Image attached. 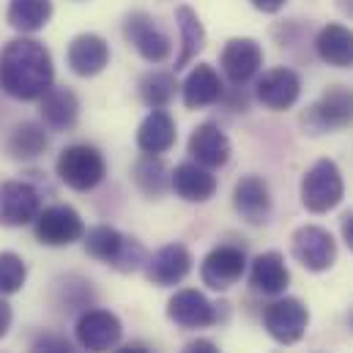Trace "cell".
Instances as JSON below:
<instances>
[{
  "label": "cell",
  "mask_w": 353,
  "mask_h": 353,
  "mask_svg": "<svg viewBox=\"0 0 353 353\" xmlns=\"http://www.w3.org/2000/svg\"><path fill=\"white\" fill-rule=\"evenodd\" d=\"M137 90H140V99H143L145 107L165 110L176 99V90H178L176 74H170V72H148L140 80Z\"/></svg>",
  "instance_id": "cell-30"
},
{
  "label": "cell",
  "mask_w": 353,
  "mask_h": 353,
  "mask_svg": "<svg viewBox=\"0 0 353 353\" xmlns=\"http://www.w3.org/2000/svg\"><path fill=\"white\" fill-rule=\"evenodd\" d=\"M178 140V132H176V121L168 110H151L140 129H137V148L148 157H162L168 154Z\"/></svg>",
  "instance_id": "cell-22"
},
{
  "label": "cell",
  "mask_w": 353,
  "mask_h": 353,
  "mask_svg": "<svg viewBox=\"0 0 353 353\" xmlns=\"http://www.w3.org/2000/svg\"><path fill=\"white\" fill-rule=\"evenodd\" d=\"M176 25H178V33H181V50H178V58H176V72H181L205 47V28H203V22H200V17H197V11L192 6H178Z\"/></svg>",
  "instance_id": "cell-27"
},
{
  "label": "cell",
  "mask_w": 353,
  "mask_h": 353,
  "mask_svg": "<svg viewBox=\"0 0 353 353\" xmlns=\"http://www.w3.org/2000/svg\"><path fill=\"white\" fill-rule=\"evenodd\" d=\"M337 8H340L345 17H351L353 19V0H337Z\"/></svg>",
  "instance_id": "cell-38"
},
{
  "label": "cell",
  "mask_w": 353,
  "mask_h": 353,
  "mask_svg": "<svg viewBox=\"0 0 353 353\" xmlns=\"http://www.w3.org/2000/svg\"><path fill=\"white\" fill-rule=\"evenodd\" d=\"M28 265L17 252H0V296H14L25 288Z\"/></svg>",
  "instance_id": "cell-31"
},
{
  "label": "cell",
  "mask_w": 353,
  "mask_h": 353,
  "mask_svg": "<svg viewBox=\"0 0 353 353\" xmlns=\"http://www.w3.org/2000/svg\"><path fill=\"white\" fill-rule=\"evenodd\" d=\"M315 52L323 63H329L334 69L353 66V30L340 22L323 25L315 36Z\"/></svg>",
  "instance_id": "cell-25"
},
{
  "label": "cell",
  "mask_w": 353,
  "mask_h": 353,
  "mask_svg": "<svg viewBox=\"0 0 353 353\" xmlns=\"http://www.w3.org/2000/svg\"><path fill=\"white\" fill-rule=\"evenodd\" d=\"M219 66L233 88H244L263 69V47L250 36L230 39L219 52Z\"/></svg>",
  "instance_id": "cell-11"
},
{
  "label": "cell",
  "mask_w": 353,
  "mask_h": 353,
  "mask_svg": "<svg viewBox=\"0 0 353 353\" xmlns=\"http://www.w3.org/2000/svg\"><path fill=\"white\" fill-rule=\"evenodd\" d=\"M11 321H14V310H11V304L0 296V337H6V334H8Z\"/></svg>",
  "instance_id": "cell-35"
},
{
  "label": "cell",
  "mask_w": 353,
  "mask_h": 353,
  "mask_svg": "<svg viewBox=\"0 0 353 353\" xmlns=\"http://www.w3.org/2000/svg\"><path fill=\"white\" fill-rule=\"evenodd\" d=\"M55 173H58V178L69 189H74V192H90V189H96L104 181V176H107V162H104V154L96 145L74 143V145H66L58 154Z\"/></svg>",
  "instance_id": "cell-4"
},
{
  "label": "cell",
  "mask_w": 353,
  "mask_h": 353,
  "mask_svg": "<svg viewBox=\"0 0 353 353\" xmlns=\"http://www.w3.org/2000/svg\"><path fill=\"white\" fill-rule=\"evenodd\" d=\"M244 274H247V252L241 247H233V244L214 247L203 258V263H200V279H203V285L211 288V290H216V293H225L233 285H239Z\"/></svg>",
  "instance_id": "cell-10"
},
{
  "label": "cell",
  "mask_w": 353,
  "mask_h": 353,
  "mask_svg": "<svg viewBox=\"0 0 353 353\" xmlns=\"http://www.w3.org/2000/svg\"><path fill=\"white\" fill-rule=\"evenodd\" d=\"M181 99H183L186 110H203V107H211V104L222 101L225 99V85H222L219 72L211 63H197L181 85Z\"/></svg>",
  "instance_id": "cell-20"
},
{
  "label": "cell",
  "mask_w": 353,
  "mask_h": 353,
  "mask_svg": "<svg viewBox=\"0 0 353 353\" xmlns=\"http://www.w3.org/2000/svg\"><path fill=\"white\" fill-rule=\"evenodd\" d=\"M50 148V137H47V126L36 123V121H22L11 129L8 140H6V154L14 162H33L39 159L44 151Z\"/></svg>",
  "instance_id": "cell-26"
},
{
  "label": "cell",
  "mask_w": 353,
  "mask_h": 353,
  "mask_svg": "<svg viewBox=\"0 0 353 353\" xmlns=\"http://www.w3.org/2000/svg\"><path fill=\"white\" fill-rule=\"evenodd\" d=\"M6 19L19 33H39L52 19V0H11Z\"/></svg>",
  "instance_id": "cell-28"
},
{
  "label": "cell",
  "mask_w": 353,
  "mask_h": 353,
  "mask_svg": "<svg viewBox=\"0 0 353 353\" xmlns=\"http://www.w3.org/2000/svg\"><path fill=\"white\" fill-rule=\"evenodd\" d=\"M192 252L183 247V244H168L162 250H157L145 265V279L157 288H176L178 282H183L192 271Z\"/></svg>",
  "instance_id": "cell-17"
},
{
  "label": "cell",
  "mask_w": 353,
  "mask_h": 353,
  "mask_svg": "<svg viewBox=\"0 0 353 353\" xmlns=\"http://www.w3.org/2000/svg\"><path fill=\"white\" fill-rule=\"evenodd\" d=\"M39 115L52 132H72L80 121V99L72 88H50L39 99Z\"/></svg>",
  "instance_id": "cell-21"
},
{
  "label": "cell",
  "mask_w": 353,
  "mask_h": 353,
  "mask_svg": "<svg viewBox=\"0 0 353 353\" xmlns=\"http://www.w3.org/2000/svg\"><path fill=\"white\" fill-rule=\"evenodd\" d=\"M55 83L50 50L36 39H11L0 50V88L17 101H39Z\"/></svg>",
  "instance_id": "cell-1"
},
{
  "label": "cell",
  "mask_w": 353,
  "mask_h": 353,
  "mask_svg": "<svg viewBox=\"0 0 353 353\" xmlns=\"http://www.w3.org/2000/svg\"><path fill=\"white\" fill-rule=\"evenodd\" d=\"M310 326V310L301 299L282 296L263 310V329L279 345H296Z\"/></svg>",
  "instance_id": "cell-6"
},
{
  "label": "cell",
  "mask_w": 353,
  "mask_h": 353,
  "mask_svg": "<svg viewBox=\"0 0 353 353\" xmlns=\"http://www.w3.org/2000/svg\"><path fill=\"white\" fill-rule=\"evenodd\" d=\"M170 189L186 203H208L216 194V178L197 162H181L170 176Z\"/></svg>",
  "instance_id": "cell-23"
},
{
  "label": "cell",
  "mask_w": 353,
  "mask_h": 353,
  "mask_svg": "<svg viewBox=\"0 0 353 353\" xmlns=\"http://www.w3.org/2000/svg\"><path fill=\"white\" fill-rule=\"evenodd\" d=\"M250 285H252L255 293L282 296L288 290V285H290V271H288L282 252L271 250V252L258 255L250 265Z\"/></svg>",
  "instance_id": "cell-24"
},
{
  "label": "cell",
  "mask_w": 353,
  "mask_h": 353,
  "mask_svg": "<svg viewBox=\"0 0 353 353\" xmlns=\"http://www.w3.org/2000/svg\"><path fill=\"white\" fill-rule=\"evenodd\" d=\"M112 353H151V351H145V348H140V345H126V348H118V351H112Z\"/></svg>",
  "instance_id": "cell-39"
},
{
  "label": "cell",
  "mask_w": 353,
  "mask_h": 353,
  "mask_svg": "<svg viewBox=\"0 0 353 353\" xmlns=\"http://www.w3.org/2000/svg\"><path fill=\"white\" fill-rule=\"evenodd\" d=\"M258 11H263V14H276V11H282L285 8V3L288 0H250Z\"/></svg>",
  "instance_id": "cell-36"
},
{
  "label": "cell",
  "mask_w": 353,
  "mask_h": 353,
  "mask_svg": "<svg viewBox=\"0 0 353 353\" xmlns=\"http://www.w3.org/2000/svg\"><path fill=\"white\" fill-rule=\"evenodd\" d=\"M271 189L261 176H241L233 186V208L247 222L261 228L271 219Z\"/></svg>",
  "instance_id": "cell-16"
},
{
  "label": "cell",
  "mask_w": 353,
  "mask_h": 353,
  "mask_svg": "<svg viewBox=\"0 0 353 353\" xmlns=\"http://www.w3.org/2000/svg\"><path fill=\"white\" fill-rule=\"evenodd\" d=\"M36 239L44 247H72L74 241H83L85 236V222L77 214V208L58 203L50 208H41V214L33 222Z\"/></svg>",
  "instance_id": "cell-8"
},
{
  "label": "cell",
  "mask_w": 353,
  "mask_h": 353,
  "mask_svg": "<svg viewBox=\"0 0 353 353\" xmlns=\"http://www.w3.org/2000/svg\"><path fill=\"white\" fill-rule=\"evenodd\" d=\"M123 36L137 50V55L148 63H165L173 52L170 36L157 25V19L145 11H132L123 19Z\"/></svg>",
  "instance_id": "cell-9"
},
{
  "label": "cell",
  "mask_w": 353,
  "mask_h": 353,
  "mask_svg": "<svg viewBox=\"0 0 353 353\" xmlns=\"http://www.w3.org/2000/svg\"><path fill=\"white\" fill-rule=\"evenodd\" d=\"M301 96V77L299 72L288 69V66H276L261 74L258 85H255V99L271 112H285L290 110Z\"/></svg>",
  "instance_id": "cell-15"
},
{
  "label": "cell",
  "mask_w": 353,
  "mask_h": 353,
  "mask_svg": "<svg viewBox=\"0 0 353 353\" xmlns=\"http://www.w3.org/2000/svg\"><path fill=\"white\" fill-rule=\"evenodd\" d=\"M170 176H173V170L165 165V159L162 157H148V154H143L134 162V170H132L137 189L145 197H162L170 189Z\"/></svg>",
  "instance_id": "cell-29"
},
{
  "label": "cell",
  "mask_w": 353,
  "mask_h": 353,
  "mask_svg": "<svg viewBox=\"0 0 353 353\" xmlns=\"http://www.w3.org/2000/svg\"><path fill=\"white\" fill-rule=\"evenodd\" d=\"M168 318L176 323L178 329H208L219 323V310L205 293L194 288L176 290L168 301Z\"/></svg>",
  "instance_id": "cell-14"
},
{
  "label": "cell",
  "mask_w": 353,
  "mask_h": 353,
  "mask_svg": "<svg viewBox=\"0 0 353 353\" xmlns=\"http://www.w3.org/2000/svg\"><path fill=\"white\" fill-rule=\"evenodd\" d=\"M74 334H77V343L88 353H110L123 337V323L115 312L90 307L77 318Z\"/></svg>",
  "instance_id": "cell-12"
},
{
  "label": "cell",
  "mask_w": 353,
  "mask_h": 353,
  "mask_svg": "<svg viewBox=\"0 0 353 353\" xmlns=\"http://www.w3.org/2000/svg\"><path fill=\"white\" fill-rule=\"evenodd\" d=\"M181 353H222L219 351V345L214 343V340H208V337H197V340H192V343H186Z\"/></svg>",
  "instance_id": "cell-34"
},
{
  "label": "cell",
  "mask_w": 353,
  "mask_h": 353,
  "mask_svg": "<svg viewBox=\"0 0 353 353\" xmlns=\"http://www.w3.org/2000/svg\"><path fill=\"white\" fill-rule=\"evenodd\" d=\"M83 241H85V252H88L93 261L110 265V268H115L121 274L140 271L145 265V261H148L145 247L137 239L123 236L112 225H96V228H90L88 233L83 236Z\"/></svg>",
  "instance_id": "cell-2"
},
{
  "label": "cell",
  "mask_w": 353,
  "mask_h": 353,
  "mask_svg": "<svg viewBox=\"0 0 353 353\" xmlns=\"http://www.w3.org/2000/svg\"><path fill=\"white\" fill-rule=\"evenodd\" d=\"M353 123V90L345 85H332L321 93L315 104L307 107L301 115V126L307 134H332L340 129H348Z\"/></svg>",
  "instance_id": "cell-5"
},
{
  "label": "cell",
  "mask_w": 353,
  "mask_h": 353,
  "mask_svg": "<svg viewBox=\"0 0 353 353\" xmlns=\"http://www.w3.org/2000/svg\"><path fill=\"white\" fill-rule=\"evenodd\" d=\"M189 157L192 162L214 170V168H225L230 162V154H233V145H230V137L219 129V123H200L192 134H189Z\"/></svg>",
  "instance_id": "cell-18"
},
{
  "label": "cell",
  "mask_w": 353,
  "mask_h": 353,
  "mask_svg": "<svg viewBox=\"0 0 353 353\" xmlns=\"http://www.w3.org/2000/svg\"><path fill=\"white\" fill-rule=\"evenodd\" d=\"M28 353H77V351H74V345H72L63 334L44 332V334H39V337L30 343V351Z\"/></svg>",
  "instance_id": "cell-33"
},
{
  "label": "cell",
  "mask_w": 353,
  "mask_h": 353,
  "mask_svg": "<svg viewBox=\"0 0 353 353\" xmlns=\"http://www.w3.org/2000/svg\"><path fill=\"white\" fill-rule=\"evenodd\" d=\"M351 329H353V315H351Z\"/></svg>",
  "instance_id": "cell-40"
},
{
  "label": "cell",
  "mask_w": 353,
  "mask_h": 353,
  "mask_svg": "<svg viewBox=\"0 0 353 353\" xmlns=\"http://www.w3.org/2000/svg\"><path fill=\"white\" fill-rule=\"evenodd\" d=\"M340 228H343V241L348 244V250L353 252V211L343 214V222H340Z\"/></svg>",
  "instance_id": "cell-37"
},
{
  "label": "cell",
  "mask_w": 353,
  "mask_h": 353,
  "mask_svg": "<svg viewBox=\"0 0 353 353\" xmlns=\"http://www.w3.org/2000/svg\"><path fill=\"white\" fill-rule=\"evenodd\" d=\"M61 290V304L66 310H90L93 307V288H90L88 279H80V276H66V282L58 288Z\"/></svg>",
  "instance_id": "cell-32"
},
{
  "label": "cell",
  "mask_w": 353,
  "mask_h": 353,
  "mask_svg": "<svg viewBox=\"0 0 353 353\" xmlns=\"http://www.w3.org/2000/svg\"><path fill=\"white\" fill-rule=\"evenodd\" d=\"M290 252L299 263L312 274L329 271L337 263V241L321 225H301L290 236Z\"/></svg>",
  "instance_id": "cell-7"
},
{
  "label": "cell",
  "mask_w": 353,
  "mask_h": 353,
  "mask_svg": "<svg viewBox=\"0 0 353 353\" xmlns=\"http://www.w3.org/2000/svg\"><path fill=\"white\" fill-rule=\"evenodd\" d=\"M301 205L312 214H329L345 197V181L334 159H318L299 183Z\"/></svg>",
  "instance_id": "cell-3"
},
{
  "label": "cell",
  "mask_w": 353,
  "mask_h": 353,
  "mask_svg": "<svg viewBox=\"0 0 353 353\" xmlns=\"http://www.w3.org/2000/svg\"><path fill=\"white\" fill-rule=\"evenodd\" d=\"M41 214V192L28 181H3L0 183V225L25 228L33 225Z\"/></svg>",
  "instance_id": "cell-13"
},
{
  "label": "cell",
  "mask_w": 353,
  "mask_h": 353,
  "mask_svg": "<svg viewBox=\"0 0 353 353\" xmlns=\"http://www.w3.org/2000/svg\"><path fill=\"white\" fill-rule=\"evenodd\" d=\"M66 63L77 77H96L110 66V44L99 33H80L66 50Z\"/></svg>",
  "instance_id": "cell-19"
}]
</instances>
